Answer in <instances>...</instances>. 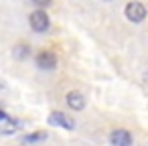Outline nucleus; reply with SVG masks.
<instances>
[{
  "instance_id": "nucleus-1",
  "label": "nucleus",
  "mask_w": 148,
  "mask_h": 146,
  "mask_svg": "<svg viewBox=\"0 0 148 146\" xmlns=\"http://www.w3.org/2000/svg\"><path fill=\"white\" fill-rule=\"evenodd\" d=\"M124 16H126L130 23L140 25V23H144V21H146L148 10H146V6H144L142 2H136V0H132V2H128V4H126V8H124Z\"/></svg>"
},
{
  "instance_id": "nucleus-2",
  "label": "nucleus",
  "mask_w": 148,
  "mask_h": 146,
  "mask_svg": "<svg viewBox=\"0 0 148 146\" xmlns=\"http://www.w3.org/2000/svg\"><path fill=\"white\" fill-rule=\"evenodd\" d=\"M29 25H31V29L35 33H47L49 27H51V19L43 8H37V10H33L29 14Z\"/></svg>"
},
{
  "instance_id": "nucleus-3",
  "label": "nucleus",
  "mask_w": 148,
  "mask_h": 146,
  "mask_svg": "<svg viewBox=\"0 0 148 146\" xmlns=\"http://www.w3.org/2000/svg\"><path fill=\"white\" fill-rule=\"evenodd\" d=\"M35 65L39 69H43V71H53L57 67V55L53 51H49V49H41L37 53V57H35Z\"/></svg>"
},
{
  "instance_id": "nucleus-4",
  "label": "nucleus",
  "mask_w": 148,
  "mask_h": 146,
  "mask_svg": "<svg viewBox=\"0 0 148 146\" xmlns=\"http://www.w3.org/2000/svg\"><path fill=\"white\" fill-rule=\"evenodd\" d=\"M110 144L112 146H132L134 144V136L126 128H114L110 132Z\"/></svg>"
},
{
  "instance_id": "nucleus-5",
  "label": "nucleus",
  "mask_w": 148,
  "mask_h": 146,
  "mask_svg": "<svg viewBox=\"0 0 148 146\" xmlns=\"http://www.w3.org/2000/svg\"><path fill=\"white\" fill-rule=\"evenodd\" d=\"M47 122H49L51 126H59V128H65V130H75V120H73L69 114L59 112V110L51 112V116H49Z\"/></svg>"
},
{
  "instance_id": "nucleus-6",
  "label": "nucleus",
  "mask_w": 148,
  "mask_h": 146,
  "mask_svg": "<svg viewBox=\"0 0 148 146\" xmlns=\"http://www.w3.org/2000/svg\"><path fill=\"white\" fill-rule=\"evenodd\" d=\"M65 104H67L69 110H73V112H81V110L85 108V95H83L81 91H77V89H71V91H67V95H65Z\"/></svg>"
},
{
  "instance_id": "nucleus-7",
  "label": "nucleus",
  "mask_w": 148,
  "mask_h": 146,
  "mask_svg": "<svg viewBox=\"0 0 148 146\" xmlns=\"http://www.w3.org/2000/svg\"><path fill=\"white\" fill-rule=\"evenodd\" d=\"M16 130H21V122H18L16 118L6 116L2 122H0V134H6V136H10V134H14Z\"/></svg>"
},
{
  "instance_id": "nucleus-8",
  "label": "nucleus",
  "mask_w": 148,
  "mask_h": 146,
  "mask_svg": "<svg viewBox=\"0 0 148 146\" xmlns=\"http://www.w3.org/2000/svg\"><path fill=\"white\" fill-rule=\"evenodd\" d=\"M29 55H31V47H29L27 43H16V45H14V49H12V57H14L16 61H25Z\"/></svg>"
},
{
  "instance_id": "nucleus-9",
  "label": "nucleus",
  "mask_w": 148,
  "mask_h": 146,
  "mask_svg": "<svg viewBox=\"0 0 148 146\" xmlns=\"http://www.w3.org/2000/svg\"><path fill=\"white\" fill-rule=\"evenodd\" d=\"M43 140H47V132H33V134H27V136L23 138V144H33V146H37V144L43 142Z\"/></svg>"
},
{
  "instance_id": "nucleus-10",
  "label": "nucleus",
  "mask_w": 148,
  "mask_h": 146,
  "mask_svg": "<svg viewBox=\"0 0 148 146\" xmlns=\"http://www.w3.org/2000/svg\"><path fill=\"white\" fill-rule=\"evenodd\" d=\"M33 2H35L39 8H47V6H51V2H53V0H33Z\"/></svg>"
},
{
  "instance_id": "nucleus-11",
  "label": "nucleus",
  "mask_w": 148,
  "mask_h": 146,
  "mask_svg": "<svg viewBox=\"0 0 148 146\" xmlns=\"http://www.w3.org/2000/svg\"><path fill=\"white\" fill-rule=\"evenodd\" d=\"M6 116H8V114H6V112H4V110H2V108H0V122H2V120H4V118H6Z\"/></svg>"
},
{
  "instance_id": "nucleus-12",
  "label": "nucleus",
  "mask_w": 148,
  "mask_h": 146,
  "mask_svg": "<svg viewBox=\"0 0 148 146\" xmlns=\"http://www.w3.org/2000/svg\"><path fill=\"white\" fill-rule=\"evenodd\" d=\"M144 81H148V73H144Z\"/></svg>"
},
{
  "instance_id": "nucleus-13",
  "label": "nucleus",
  "mask_w": 148,
  "mask_h": 146,
  "mask_svg": "<svg viewBox=\"0 0 148 146\" xmlns=\"http://www.w3.org/2000/svg\"><path fill=\"white\" fill-rule=\"evenodd\" d=\"M103 2H110V0H103Z\"/></svg>"
}]
</instances>
